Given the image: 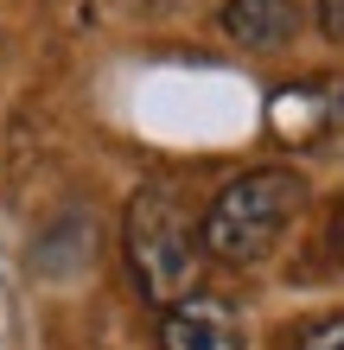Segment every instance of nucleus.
I'll use <instances>...</instances> for the list:
<instances>
[{
    "label": "nucleus",
    "mask_w": 344,
    "mask_h": 350,
    "mask_svg": "<svg viewBox=\"0 0 344 350\" xmlns=\"http://www.w3.org/2000/svg\"><path fill=\"white\" fill-rule=\"evenodd\" d=\"M300 204H306V178H300L293 166H255V172L230 178L224 191L211 198L198 242H204L217 261L249 267V261H261L280 236H287Z\"/></svg>",
    "instance_id": "nucleus-1"
},
{
    "label": "nucleus",
    "mask_w": 344,
    "mask_h": 350,
    "mask_svg": "<svg viewBox=\"0 0 344 350\" xmlns=\"http://www.w3.org/2000/svg\"><path fill=\"white\" fill-rule=\"evenodd\" d=\"M128 261H134V280L153 306L185 299V286L198 274V242L185 230V217H178V204L159 185L134 191V204H128Z\"/></svg>",
    "instance_id": "nucleus-2"
},
{
    "label": "nucleus",
    "mask_w": 344,
    "mask_h": 350,
    "mask_svg": "<svg viewBox=\"0 0 344 350\" xmlns=\"http://www.w3.org/2000/svg\"><path fill=\"white\" fill-rule=\"evenodd\" d=\"M159 344L166 350H242V325L224 299L211 293H185L166 306V319H159Z\"/></svg>",
    "instance_id": "nucleus-3"
},
{
    "label": "nucleus",
    "mask_w": 344,
    "mask_h": 350,
    "mask_svg": "<svg viewBox=\"0 0 344 350\" xmlns=\"http://www.w3.org/2000/svg\"><path fill=\"white\" fill-rule=\"evenodd\" d=\"M224 32L249 51H274L300 32V7L293 0H230L224 7Z\"/></svg>",
    "instance_id": "nucleus-4"
},
{
    "label": "nucleus",
    "mask_w": 344,
    "mask_h": 350,
    "mask_svg": "<svg viewBox=\"0 0 344 350\" xmlns=\"http://www.w3.org/2000/svg\"><path fill=\"white\" fill-rule=\"evenodd\" d=\"M293 350H344V312L319 319L313 332H300V344H293Z\"/></svg>",
    "instance_id": "nucleus-5"
},
{
    "label": "nucleus",
    "mask_w": 344,
    "mask_h": 350,
    "mask_svg": "<svg viewBox=\"0 0 344 350\" xmlns=\"http://www.w3.org/2000/svg\"><path fill=\"white\" fill-rule=\"evenodd\" d=\"M319 26H326L332 45H344V0H319Z\"/></svg>",
    "instance_id": "nucleus-6"
},
{
    "label": "nucleus",
    "mask_w": 344,
    "mask_h": 350,
    "mask_svg": "<svg viewBox=\"0 0 344 350\" xmlns=\"http://www.w3.org/2000/svg\"><path fill=\"white\" fill-rule=\"evenodd\" d=\"M338 249H344V217H338Z\"/></svg>",
    "instance_id": "nucleus-7"
}]
</instances>
